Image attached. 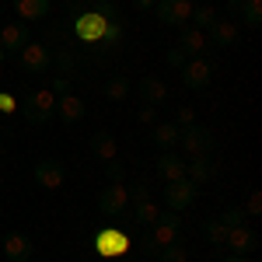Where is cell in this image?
Listing matches in <instances>:
<instances>
[{
	"label": "cell",
	"mask_w": 262,
	"mask_h": 262,
	"mask_svg": "<svg viewBox=\"0 0 262 262\" xmlns=\"http://www.w3.org/2000/svg\"><path fill=\"white\" fill-rule=\"evenodd\" d=\"M98 206H101V213H105L112 224L126 221V213H129V185L119 182V179L108 182V185L98 192Z\"/></svg>",
	"instance_id": "1"
},
{
	"label": "cell",
	"mask_w": 262,
	"mask_h": 262,
	"mask_svg": "<svg viewBox=\"0 0 262 262\" xmlns=\"http://www.w3.org/2000/svg\"><path fill=\"white\" fill-rule=\"evenodd\" d=\"M21 112H25V119L42 126V122H49L56 116V88H35L28 98L21 101Z\"/></svg>",
	"instance_id": "2"
},
{
	"label": "cell",
	"mask_w": 262,
	"mask_h": 262,
	"mask_svg": "<svg viewBox=\"0 0 262 262\" xmlns=\"http://www.w3.org/2000/svg\"><path fill=\"white\" fill-rule=\"evenodd\" d=\"M105 28H108V14L105 11H84L74 18V39L84 46H98L105 39Z\"/></svg>",
	"instance_id": "3"
},
{
	"label": "cell",
	"mask_w": 262,
	"mask_h": 262,
	"mask_svg": "<svg viewBox=\"0 0 262 262\" xmlns=\"http://www.w3.org/2000/svg\"><path fill=\"white\" fill-rule=\"evenodd\" d=\"M95 252L101 259H122L129 252V234L122 231L119 224H108V227H101L95 234Z\"/></svg>",
	"instance_id": "4"
},
{
	"label": "cell",
	"mask_w": 262,
	"mask_h": 262,
	"mask_svg": "<svg viewBox=\"0 0 262 262\" xmlns=\"http://www.w3.org/2000/svg\"><path fill=\"white\" fill-rule=\"evenodd\" d=\"M196 200H200V185L196 182L182 179V182H168L164 185V206H168V213H185Z\"/></svg>",
	"instance_id": "5"
},
{
	"label": "cell",
	"mask_w": 262,
	"mask_h": 262,
	"mask_svg": "<svg viewBox=\"0 0 262 262\" xmlns=\"http://www.w3.org/2000/svg\"><path fill=\"white\" fill-rule=\"evenodd\" d=\"M84 98L81 95H74V91H67V77H56V116H60L67 126H74V122L84 119Z\"/></svg>",
	"instance_id": "6"
},
{
	"label": "cell",
	"mask_w": 262,
	"mask_h": 262,
	"mask_svg": "<svg viewBox=\"0 0 262 262\" xmlns=\"http://www.w3.org/2000/svg\"><path fill=\"white\" fill-rule=\"evenodd\" d=\"M179 147H182V154H185L189 161H196V158H206V154L213 150V137L192 122V126H185L179 133Z\"/></svg>",
	"instance_id": "7"
},
{
	"label": "cell",
	"mask_w": 262,
	"mask_h": 262,
	"mask_svg": "<svg viewBox=\"0 0 262 262\" xmlns=\"http://www.w3.org/2000/svg\"><path fill=\"white\" fill-rule=\"evenodd\" d=\"M154 7H158V21L168 28H185L192 21V11H196L192 0H158Z\"/></svg>",
	"instance_id": "8"
},
{
	"label": "cell",
	"mask_w": 262,
	"mask_h": 262,
	"mask_svg": "<svg viewBox=\"0 0 262 262\" xmlns=\"http://www.w3.org/2000/svg\"><path fill=\"white\" fill-rule=\"evenodd\" d=\"M129 213H133L137 224H154L161 217V206H158V200H154L143 185H133V189H129Z\"/></svg>",
	"instance_id": "9"
},
{
	"label": "cell",
	"mask_w": 262,
	"mask_h": 262,
	"mask_svg": "<svg viewBox=\"0 0 262 262\" xmlns=\"http://www.w3.org/2000/svg\"><path fill=\"white\" fill-rule=\"evenodd\" d=\"M32 179H35V185H39V189L56 192V189H63V182H67V171H63L60 161L42 158V161H35V168H32Z\"/></svg>",
	"instance_id": "10"
},
{
	"label": "cell",
	"mask_w": 262,
	"mask_h": 262,
	"mask_svg": "<svg viewBox=\"0 0 262 262\" xmlns=\"http://www.w3.org/2000/svg\"><path fill=\"white\" fill-rule=\"evenodd\" d=\"M150 227H154V231H150V248H154V252H161V248L179 242V213H161Z\"/></svg>",
	"instance_id": "11"
},
{
	"label": "cell",
	"mask_w": 262,
	"mask_h": 262,
	"mask_svg": "<svg viewBox=\"0 0 262 262\" xmlns=\"http://www.w3.org/2000/svg\"><path fill=\"white\" fill-rule=\"evenodd\" d=\"M49 49L42 46V42H28L25 49H18V67L25 74H46V67H49Z\"/></svg>",
	"instance_id": "12"
},
{
	"label": "cell",
	"mask_w": 262,
	"mask_h": 262,
	"mask_svg": "<svg viewBox=\"0 0 262 262\" xmlns=\"http://www.w3.org/2000/svg\"><path fill=\"white\" fill-rule=\"evenodd\" d=\"M182 81H185V88H206L213 81V63L203 56H189L182 67Z\"/></svg>",
	"instance_id": "13"
},
{
	"label": "cell",
	"mask_w": 262,
	"mask_h": 262,
	"mask_svg": "<svg viewBox=\"0 0 262 262\" xmlns=\"http://www.w3.org/2000/svg\"><path fill=\"white\" fill-rule=\"evenodd\" d=\"M224 248L231 252V255H248V252H255V234L242 224H231L227 227V238H224Z\"/></svg>",
	"instance_id": "14"
},
{
	"label": "cell",
	"mask_w": 262,
	"mask_h": 262,
	"mask_svg": "<svg viewBox=\"0 0 262 262\" xmlns=\"http://www.w3.org/2000/svg\"><path fill=\"white\" fill-rule=\"evenodd\" d=\"M206 35H213V42L221 46V49H234L238 46V39H242V25L231 18H217L213 25H210V32Z\"/></svg>",
	"instance_id": "15"
},
{
	"label": "cell",
	"mask_w": 262,
	"mask_h": 262,
	"mask_svg": "<svg viewBox=\"0 0 262 262\" xmlns=\"http://www.w3.org/2000/svg\"><path fill=\"white\" fill-rule=\"evenodd\" d=\"M206 46H210V35L203 32V28H196V25H185L179 35V49L185 53V56H203L206 53Z\"/></svg>",
	"instance_id": "16"
},
{
	"label": "cell",
	"mask_w": 262,
	"mask_h": 262,
	"mask_svg": "<svg viewBox=\"0 0 262 262\" xmlns=\"http://www.w3.org/2000/svg\"><path fill=\"white\" fill-rule=\"evenodd\" d=\"M28 42L32 39H28V28H25V25H18V21H0V46H4L7 53H18Z\"/></svg>",
	"instance_id": "17"
},
{
	"label": "cell",
	"mask_w": 262,
	"mask_h": 262,
	"mask_svg": "<svg viewBox=\"0 0 262 262\" xmlns=\"http://www.w3.org/2000/svg\"><path fill=\"white\" fill-rule=\"evenodd\" d=\"M158 175L164 179V185L168 182H182L185 179V158L175 154V150H164L161 158H158Z\"/></svg>",
	"instance_id": "18"
},
{
	"label": "cell",
	"mask_w": 262,
	"mask_h": 262,
	"mask_svg": "<svg viewBox=\"0 0 262 262\" xmlns=\"http://www.w3.org/2000/svg\"><path fill=\"white\" fill-rule=\"evenodd\" d=\"M91 150H95V158H101L105 164H112V168L119 161V143H116L112 133H91Z\"/></svg>",
	"instance_id": "19"
},
{
	"label": "cell",
	"mask_w": 262,
	"mask_h": 262,
	"mask_svg": "<svg viewBox=\"0 0 262 262\" xmlns=\"http://www.w3.org/2000/svg\"><path fill=\"white\" fill-rule=\"evenodd\" d=\"M0 248H4V255H7L11 262H28L32 259V242H28L25 234H18V231L7 234V238L0 242Z\"/></svg>",
	"instance_id": "20"
},
{
	"label": "cell",
	"mask_w": 262,
	"mask_h": 262,
	"mask_svg": "<svg viewBox=\"0 0 262 262\" xmlns=\"http://www.w3.org/2000/svg\"><path fill=\"white\" fill-rule=\"evenodd\" d=\"M217 175V161H210V154L206 158H196V161H185V179L203 185V182H210Z\"/></svg>",
	"instance_id": "21"
},
{
	"label": "cell",
	"mask_w": 262,
	"mask_h": 262,
	"mask_svg": "<svg viewBox=\"0 0 262 262\" xmlns=\"http://www.w3.org/2000/svg\"><path fill=\"white\" fill-rule=\"evenodd\" d=\"M140 95H143V105H161L168 98V84L161 77H154V74H147L140 81Z\"/></svg>",
	"instance_id": "22"
},
{
	"label": "cell",
	"mask_w": 262,
	"mask_h": 262,
	"mask_svg": "<svg viewBox=\"0 0 262 262\" xmlns=\"http://www.w3.org/2000/svg\"><path fill=\"white\" fill-rule=\"evenodd\" d=\"M49 7H53L49 0H14V11H18V18H21V21H28V25H32V21H42L46 14H49Z\"/></svg>",
	"instance_id": "23"
},
{
	"label": "cell",
	"mask_w": 262,
	"mask_h": 262,
	"mask_svg": "<svg viewBox=\"0 0 262 262\" xmlns=\"http://www.w3.org/2000/svg\"><path fill=\"white\" fill-rule=\"evenodd\" d=\"M179 126H175V122H154V126H150V137H154V143H158V147H164V150H175V147H179Z\"/></svg>",
	"instance_id": "24"
},
{
	"label": "cell",
	"mask_w": 262,
	"mask_h": 262,
	"mask_svg": "<svg viewBox=\"0 0 262 262\" xmlns=\"http://www.w3.org/2000/svg\"><path fill=\"white\" fill-rule=\"evenodd\" d=\"M238 11H242V18H245V28H248V32H255V28H259V21H262V0H245Z\"/></svg>",
	"instance_id": "25"
},
{
	"label": "cell",
	"mask_w": 262,
	"mask_h": 262,
	"mask_svg": "<svg viewBox=\"0 0 262 262\" xmlns=\"http://www.w3.org/2000/svg\"><path fill=\"white\" fill-rule=\"evenodd\" d=\"M213 21H217L213 4H196V11H192V21H189V25H196V28H203V32H210Z\"/></svg>",
	"instance_id": "26"
},
{
	"label": "cell",
	"mask_w": 262,
	"mask_h": 262,
	"mask_svg": "<svg viewBox=\"0 0 262 262\" xmlns=\"http://www.w3.org/2000/svg\"><path fill=\"white\" fill-rule=\"evenodd\" d=\"M105 95H108V101H126L129 98V77H112Z\"/></svg>",
	"instance_id": "27"
},
{
	"label": "cell",
	"mask_w": 262,
	"mask_h": 262,
	"mask_svg": "<svg viewBox=\"0 0 262 262\" xmlns=\"http://www.w3.org/2000/svg\"><path fill=\"white\" fill-rule=\"evenodd\" d=\"M203 231H206V242H210V245H221V248H224V238H227V224H224L221 217H213V221L206 224Z\"/></svg>",
	"instance_id": "28"
},
{
	"label": "cell",
	"mask_w": 262,
	"mask_h": 262,
	"mask_svg": "<svg viewBox=\"0 0 262 262\" xmlns=\"http://www.w3.org/2000/svg\"><path fill=\"white\" fill-rule=\"evenodd\" d=\"M158 255V262H189V252H185V245H168V248H161V252H154Z\"/></svg>",
	"instance_id": "29"
},
{
	"label": "cell",
	"mask_w": 262,
	"mask_h": 262,
	"mask_svg": "<svg viewBox=\"0 0 262 262\" xmlns=\"http://www.w3.org/2000/svg\"><path fill=\"white\" fill-rule=\"evenodd\" d=\"M245 217H262V192L259 189H252V192H248V200H245Z\"/></svg>",
	"instance_id": "30"
},
{
	"label": "cell",
	"mask_w": 262,
	"mask_h": 262,
	"mask_svg": "<svg viewBox=\"0 0 262 262\" xmlns=\"http://www.w3.org/2000/svg\"><path fill=\"white\" fill-rule=\"evenodd\" d=\"M122 39V25L112 14H108V28H105V39H101V46H116V42Z\"/></svg>",
	"instance_id": "31"
},
{
	"label": "cell",
	"mask_w": 262,
	"mask_h": 262,
	"mask_svg": "<svg viewBox=\"0 0 262 262\" xmlns=\"http://www.w3.org/2000/svg\"><path fill=\"white\" fill-rule=\"evenodd\" d=\"M18 112V98L11 91H0V116H14Z\"/></svg>",
	"instance_id": "32"
},
{
	"label": "cell",
	"mask_w": 262,
	"mask_h": 262,
	"mask_svg": "<svg viewBox=\"0 0 262 262\" xmlns=\"http://www.w3.org/2000/svg\"><path fill=\"white\" fill-rule=\"evenodd\" d=\"M137 119H140L143 126H154V122H158V105H140V108H137Z\"/></svg>",
	"instance_id": "33"
},
{
	"label": "cell",
	"mask_w": 262,
	"mask_h": 262,
	"mask_svg": "<svg viewBox=\"0 0 262 262\" xmlns=\"http://www.w3.org/2000/svg\"><path fill=\"white\" fill-rule=\"evenodd\" d=\"M192 122H196V112H192V105H182L179 116H175V126H179V129H185V126H192Z\"/></svg>",
	"instance_id": "34"
},
{
	"label": "cell",
	"mask_w": 262,
	"mask_h": 262,
	"mask_svg": "<svg viewBox=\"0 0 262 262\" xmlns=\"http://www.w3.org/2000/svg\"><path fill=\"white\" fill-rule=\"evenodd\" d=\"M185 60H189V56H185V53H182L179 46H175V49H171V53H168V63H171V67H179V70H182V67H185Z\"/></svg>",
	"instance_id": "35"
},
{
	"label": "cell",
	"mask_w": 262,
	"mask_h": 262,
	"mask_svg": "<svg viewBox=\"0 0 262 262\" xmlns=\"http://www.w3.org/2000/svg\"><path fill=\"white\" fill-rule=\"evenodd\" d=\"M154 4H158V0H133V7H137V11H150Z\"/></svg>",
	"instance_id": "36"
},
{
	"label": "cell",
	"mask_w": 262,
	"mask_h": 262,
	"mask_svg": "<svg viewBox=\"0 0 262 262\" xmlns=\"http://www.w3.org/2000/svg\"><path fill=\"white\" fill-rule=\"evenodd\" d=\"M221 262H252V259H248V255H224Z\"/></svg>",
	"instance_id": "37"
},
{
	"label": "cell",
	"mask_w": 262,
	"mask_h": 262,
	"mask_svg": "<svg viewBox=\"0 0 262 262\" xmlns=\"http://www.w3.org/2000/svg\"><path fill=\"white\" fill-rule=\"evenodd\" d=\"M242 4H245V0H227V7H231V11H238Z\"/></svg>",
	"instance_id": "38"
},
{
	"label": "cell",
	"mask_w": 262,
	"mask_h": 262,
	"mask_svg": "<svg viewBox=\"0 0 262 262\" xmlns=\"http://www.w3.org/2000/svg\"><path fill=\"white\" fill-rule=\"evenodd\" d=\"M4 60H7V49H4V46H0V63H4Z\"/></svg>",
	"instance_id": "39"
},
{
	"label": "cell",
	"mask_w": 262,
	"mask_h": 262,
	"mask_svg": "<svg viewBox=\"0 0 262 262\" xmlns=\"http://www.w3.org/2000/svg\"><path fill=\"white\" fill-rule=\"evenodd\" d=\"M84 4H101V0H84Z\"/></svg>",
	"instance_id": "40"
}]
</instances>
